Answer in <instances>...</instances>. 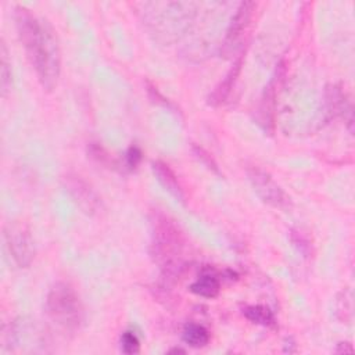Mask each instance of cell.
Segmentation results:
<instances>
[{
    "mask_svg": "<svg viewBox=\"0 0 355 355\" xmlns=\"http://www.w3.org/2000/svg\"><path fill=\"white\" fill-rule=\"evenodd\" d=\"M16 26L20 41L35 69L44 89L53 91L62 74V52L55 28L27 8H16Z\"/></svg>",
    "mask_w": 355,
    "mask_h": 355,
    "instance_id": "obj_1",
    "label": "cell"
},
{
    "mask_svg": "<svg viewBox=\"0 0 355 355\" xmlns=\"http://www.w3.org/2000/svg\"><path fill=\"white\" fill-rule=\"evenodd\" d=\"M49 318L63 330L74 333L84 322V307L77 291L67 283L55 284L46 297Z\"/></svg>",
    "mask_w": 355,
    "mask_h": 355,
    "instance_id": "obj_2",
    "label": "cell"
},
{
    "mask_svg": "<svg viewBox=\"0 0 355 355\" xmlns=\"http://www.w3.org/2000/svg\"><path fill=\"white\" fill-rule=\"evenodd\" d=\"M152 254L157 262H164L165 266H170L172 261H175L176 255L181 253V233L175 224L163 214L154 215V218L152 219Z\"/></svg>",
    "mask_w": 355,
    "mask_h": 355,
    "instance_id": "obj_3",
    "label": "cell"
},
{
    "mask_svg": "<svg viewBox=\"0 0 355 355\" xmlns=\"http://www.w3.org/2000/svg\"><path fill=\"white\" fill-rule=\"evenodd\" d=\"M6 246L20 268H28L35 258V242L28 226L23 222H10L5 229Z\"/></svg>",
    "mask_w": 355,
    "mask_h": 355,
    "instance_id": "obj_4",
    "label": "cell"
},
{
    "mask_svg": "<svg viewBox=\"0 0 355 355\" xmlns=\"http://www.w3.org/2000/svg\"><path fill=\"white\" fill-rule=\"evenodd\" d=\"M247 178L257 196L265 204L282 210L290 206V197L266 171L260 167H250L247 168Z\"/></svg>",
    "mask_w": 355,
    "mask_h": 355,
    "instance_id": "obj_5",
    "label": "cell"
},
{
    "mask_svg": "<svg viewBox=\"0 0 355 355\" xmlns=\"http://www.w3.org/2000/svg\"><path fill=\"white\" fill-rule=\"evenodd\" d=\"M63 182L69 194L84 214L93 217L102 211L103 204L100 197L84 178L77 174H67Z\"/></svg>",
    "mask_w": 355,
    "mask_h": 355,
    "instance_id": "obj_6",
    "label": "cell"
},
{
    "mask_svg": "<svg viewBox=\"0 0 355 355\" xmlns=\"http://www.w3.org/2000/svg\"><path fill=\"white\" fill-rule=\"evenodd\" d=\"M255 8H257V5L253 2H244L240 5L236 15L232 17L230 26L226 31V37L224 41V53L228 55L237 46L239 41L242 39L243 34L246 33V30L250 26L253 12Z\"/></svg>",
    "mask_w": 355,
    "mask_h": 355,
    "instance_id": "obj_7",
    "label": "cell"
},
{
    "mask_svg": "<svg viewBox=\"0 0 355 355\" xmlns=\"http://www.w3.org/2000/svg\"><path fill=\"white\" fill-rule=\"evenodd\" d=\"M152 170L154 176L157 178V181L160 182V185L172 196L175 197L178 201H185V192L176 178V175L174 174V171L170 168V165H167L163 161H153L152 163Z\"/></svg>",
    "mask_w": 355,
    "mask_h": 355,
    "instance_id": "obj_8",
    "label": "cell"
},
{
    "mask_svg": "<svg viewBox=\"0 0 355 355\" xmlns=\"http://www.w3.org/2000/svg\"><path fill=\"white\" fill-rule=\"evenodd\" d=\"M242 70V57H239L236 60V63L233 64V67L230 69V71L228 73V75L225 77V80L215 88V91L210 95L208 98V103L211 106H219L222 104L230 95L232 89H233V85L235 82L237 81V77H239V73Z\"/></svg>",
    "mask_w": 355,
    "mask_h": 355,
    "instance_id": "obj_9",
    "label": "cell"
},
{
    "mask_svg": "<svg viewBox=\"0 0 355 355\" xmlns=\"http://www.w3.org/2000/svg\"><path fill=\"white\" fill-rule=\"evenodd\" d=\"M190 291L204 297V298H214L219 294L221 291V282L219 279L208 272V273H203L192 286H190Z\"/></svg>",
    "mask_w": 355,
    "mask_h": 355,
    "instance_id": "obj_10",
    "label": "cell"
},
{
    "mask_svg": "<svg viewBox=\"0 0 355 355\" xmlns=\"http://www.w3.org/2000/svg\"><path fill=\"white\" fill-rule=\"evenodd\" d=\"M183 341L193 348H203L210 343L208 330L199 323H188L182 331Z\"/></svg>",
    "mask_w": 355,
    "mask_h": 355,
    "instance_id": "obj_11",
    "label": "cell"
},
{
    "mask_svg": "<svg viewBox=\"0 0 355 355\" xmlns=\"http://www.w3.org/2000/svg\"><path fill=\"white\" fill-rule=\"evenodd\" d=\"M243 315L253 323L265 327H276V319L272 311L264 305H247L243 308Z\"/></svg>",
    "mask_w": 355,
    "mask_h": 355,
    "instance_id": "obj_12",
    "label": "cell"
},
{
    "mask_svg": "<svg viewBox=\"0 0 355 355\" xmlns=\"http://www.w3.org/2000/svg\"><path fill=\"white\" fill-rule=\"evenodd\" d=\"M0 56H2V60H0V75H2L0 87H2V96L6 98L8 93L12 91L13 74H12V63L9 60V51L5 42H2V46H0Z\"/></svg>",
    "mask_w": 355,
    "mask_h": 355,
    "instance_id": "obj_13",
    "label": "cell"
},
{
    "mask_svg": "<svg viewBox=\"0 0 355 355\" xmlns=\"http://www.w3.org/2000/svg\"><path fill=\"white\" fill-rule=\"evenodd\" d=\"M120 344H121V351L124 354L134 355V354L140 352V341H139L138 336L134 331L128 330V331L122 333Z\"/></svg>",
    "mask_w": 355,
    "mask_h": 355,
    "instance_id": "obj_14",
    "label": "cell"
},
{
    "mask_svg": "<svg viewBox=\"0 0 355 355\" xmlns=\"http://www.w3.org/2000/svg\"><path fill=\"white\" fill-rule=\"evenodd\" d=\"M193 152H194L196 157H197L208 170H212L215 174H219V170H218L217 163L212 160V157H211L204 149H201V147H199V146H193Z\"/></svg>",
    "mask_w": 355,
    "mask_h": 355,
    "instance_id": "obj_15",
    "label": "cell"
},
{
    "mask_svg": "<svg viewBox=\"0 0 355 355\" xmlns=\"http://www.w3.org/2000/svg\"><path fill=\"white\" fill-rule=\"evenodd\" d=\"M142 158H143V153L139 147L131 146L128 149V152H127V165H128L129 170H135L140 164Z\"/></svg>",
    "mask_w": 355,
    "mask_h": 355,
    "instance_id": "obj_16",
    "label": "cell"
},
{
    "mask_svg": "<svg viewBox=\"0 0 355 355\" xmlns=\"http://www.w3.org/2000/svg\"><path fill=\"white\" fill-rule=\"evenodd\" d=\"M336 352L338 354H347V352H354V347L349 343H338Z\"/></svg>",
    "mask_w": 355,
    "mask_h": 355,
    "instance_id": "obj_17",
    "label": "cell"
},
{
    "mask_svg": "<svg viewBox=\"0 0 355 355\" xmlns=\"http://www.w3.org/2000/svg\"><path fill=\"white\" fill-rule=\"evenodd\" d=\"M186 351L185 349H182V348H172V349H170V354H185Z\"/></svg>",
    "mask_w": 355,
    "mask_h": 355,
    "instance_id": "obj_18",
    "label": "cell"
}]
</instances>
